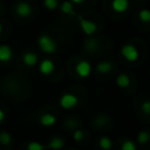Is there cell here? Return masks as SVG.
Returning <instances> with one entry per match:
<instances>
[{
	"mask_svg": "<svg viewBox=\"0 0 150 150\" xmlns=\"http://www.w3.org/2000/svg\"><path fill=\"white\" fill-rule=\"evenodd\" d=\"M38 46L46 54H53V53L56 52V48H57L55 40L52 39L50 36L46 35V34L39 36V39H38Z\"/></svg>",
	"mask_w": 150,
	"mask_h": 150,
	"instance_id": "6da1fadb",
	"label": "cell"
},
{
	"mask_svg": "<svg viewBox=\"0 0 150 150\" xmlns=\"http://www.w3.org/2000/svg\"><path fill=\"white\" fill-rule=\"evenodd\" d=\"M121 54L122 56L127 60V61H130V62H134L138 59L139 56V53H138V49L131 45V43H128V45H124L122 46L121 48Z\"/></svg>",
	"mask_w": 150,
	"mask_h": 150,
	"instance_id": "7a4b0ae2",
	"label": "cell"
},
{
	"mask_svg": "<svg viewBox=\"0 0 150 150\" xmlns=\"http://www.w3.org/2000/svg\"><path fill=\"white\" fill-rule=\"evenodd\" d=\"M77 103H79V98L74 94H70V93L63 94L60 98V105L66 110L75 108L77 105Z\"/></svg>",
	"mask_w": 150,
	"mask_h": 150,
	"instance_id": "3957f363",
	"label": "cell"
},
{
	"mask_svg": "<svg viewBox=\"0 0 150 150\" xmlns=\"http://www.w3.org/2000/svg\"><path fill=\"white\" fill-rule=\"evenodd\" d=\"M79 22H80L81 29L83 30V33H84L86 35H89V36H90V35H93V34L96 33L97 26H96V23H95L94 21L88 20V19H84V18H82V16H79Z\"/></svg>",
	"mask_w": 150,
	"mask_h": 150,
	"instance_id": "277c9868",
	"label": "cell"
},
{
	"mask_svg": "<svg viewBox=\"0 0 150 150\" xmlns=\"http://www.w3.org/2000/svg\"><path fill=\"white\" fill-rule=\"evenodd\" d=\"M75 71H76V74H77L80 77L86 79V77H88V76L91 74V64H90L88 61L82 60V61H80V62L76 63V66H75Z\"/></svg>",
	"mask_w": 150,
	"mask_h": 150,
	"instance_id": "5b68a950",
	"label": "cell"
},
{
	"mask_svg": "<svg viewBox=\"0 0 150 150\" xmlns=\"http://www.w3.org/2000/svg\"><path fill=\"white\" fill-rule=\"evenodd\" d=\"M15 11L16 13L21 16V18H27L32 14V7L28 2L26 1H20L16 4V7H15Z\"/></svg>",
	"mask_w": 150,
	"mask_h": 150,
	"instance_id": "8992f818",
	"label": "cell"
},
{
	"mask_svg": "<svg viewBox=\"0 0 150 150\" xmlns=\"http://www.w3.org/2000/svg\"><path fill=\"white\" fill-rule=\"evenodd\" d=\"M54 69H55V64L49 59L42 60V62L40 63V67H39V70L42 75H50L54 71Z\"/></svg>",
	"mask_w": 150,
	"mask_h": 150,
	"instance_id": "52a82bcc",
	"label": "cell"
},
{
	"mask_svg": "<svg viewBox=\"0 0 150 150\" xmlns=\"http://www.w3.org/2000/svg\"><path fill=\"white\" fill-rule=\"evenodd\" d=\"M129 7V0H112L111 8L117 13H123Z\"/></svg>",
	"mask_w": 150,
	"mask_h": 150,
	"instance_id": "ba28073f",
	"label": "cell"
},
{
	"mask_svg": "<svg viewBox=\"0 0 150 150\" xmlns=\"http://www.w3.org/2000/svg\"><path fill=\"white\" fill-rule=\"evenodd\" d=\"M13 50L8 45H1L0 46V61L1 62H7L12 59Z\"/></svg>",
	"mask_w": 150,
	"mask_h": 150,
	"instance_id": "9c48e42d",
	"label": "cell"
},
{
	"mask_svg": "<svg viewBox=\"0 0 150 150\" xmlns=\"http://www.w3.org/2000/svg\"><path fill=\"white\" fill-rule=\"evenodd\" d=\"M39 121L43 127H52L56 122V117H55V115H53L50 112H46V114H42L40 116Z\"/></svg>",
	"mask_w": 150,
	"mask_h": 150,
	"instance_id": "30bf717a",
	"label": "cell"
},
{
	"mask_svg": "<svg viewBox=\"0 0 150 150\" xmlns=\"http://www.w3.org/2000/svg\"><path fill=\"white\" fill-rule=\"evenodd\" d=\"M63 146H64V141L60 137H53L47 143V148L52 150H61Z\"/></svg>",
	"mask_w": 150,
	"mask_h": 150,
	"instance_id": "8fae6325",
	"label": "cell"
},
{
	"mask_svg": "<svg viewBox=\"0 0 150 150\" xmlns=\"http://www.w3.org/2000/svg\"><path fill=\"white\" fill-rule=\"evenodd\" d=\"M23 63L26 64V66H28V67H33V66H35L36 63H38V61H39V57H38V55L36 54H34V53H25V55H23Z\"/></svg>",
	"mask_w": 150,
	"mask_h": 150,
	"instance_id": "7c38bea8",
	"label": "cell"
},
{
	"mask_svg": "<svg viewBox=\"0 0 150 150\" xmlns=\"http://www.w3.org/2000/svg\"><path fill=\"white\" fill-rule=\"evenodd\" d=\"M112 68H114L112 63L109 62V61H102L96 66V70L100 74H108V73H110L112 70Z\"/></svg>",
	"mask_w": 150,
	"mask_h": 150,
	"instance_id": "4fadbf2b",
	"label": "cell"
},
{
	"mask_svg": "<svg viewBox=\"0 0 150 150\" xmlns=\"http://www.w3.org/2000/svg\"><path fill=\"white\" fill-rule=\"evenodd\" d=\"M116 84H117L120 88H127V87H129V84H130V77H129L127 74L121 73V74H118L117 77H116Z\"/></svg>",
	"mask_w": 150,
	"mask_h": 150,
	"instance_id": "5bb4252c",
	"label": "cell"
},
{
	"mask_svg": "<svg viewBox=\"0 0 150 150\" xmlns=\"http://www.w3.org/2000/svg\"><path fill=\"white\" fill-rule=\"evenodd\" d=\"M98 145L103 150H110L112 148V141L107 136H102L98 141Z\"/></svg>",
	"mask_w": 150,
	"mask_h": 150,
	"instance_id": "9a60e30c",
	"label": "cell"
},
{
	"mask_svg": "<svg viewBox=\"0 0 150 150\" xmlns=\"http://www.w3.org/2000/svg\"><path fill=\"white\" fill-rule=\"evenodd\" d=\"M61 11H62L64 14L75 15V11H74L73 2H71V1H63L62 5H61Z\"/></svg>",
	"mask_w": 150,
	"mask_h": 150,
	"instance_id": "2e32d148",
	"label": "cell"
},
{
	"mask_svg": "<svg viewBox=\"0 0 150 150\" xmlns=\"http://www.w3.org/2000/svg\"><path fill=\"white\" fill-rule=\"evenodd\" d=\"M150 141V132L149 131H145V130H142L138 132L137 135V142L139 144H145Z\"/></svg>",
	"mask_w": 150,
	"mask_h": 150,
	"instance_id": "e0dca14e",
	"label": "cell"
},
{
	"mask_svg": "<svg viewBox=\"0 0 150 150\" xmlns=\"http://www.w3.org/2000/svg\"><path fill=\"white\" fill-rule=\"evenodd\" d=\"M11 142H12V136H11V134L7 132V131H1V132H0V144H2V145H8V144H11Z\"/></svg>",
	"mask_w": 150,
	"mask_h": 150,
	"instance_id": "ac0fdd59",
	"label": "cell"
},
{
	"mask_svg": "<svg viewBox=\"0 0 150 150\" xmlns=\"http://www.w3.org/2000/svg\"><path fill=\"white\" fill-rule=\"evenodd\" d=\"M138 18L143 22H149L150 21V9H146V8L141 9L138 12Z\"/></svg>",
	"mask_w": 150,
	"mask_h": 150,
	"instance_id": "d6986e66",
	"label": "cell"
},
{
	"mask_svg": "<svg viewBox=\"0 0 150 150\" xmlns=\"http://www.w3.org/2000/svg\"><path fill=\"white\" fill-rule=\"evenodd\" d=\"M43 5L47 9L54 11L59 7V1L57 0H43Z\"/></svg>",
	"mask_w": 150,
	"mask_h": 150,
	"instance_id": "ffe728a7",
	"label": "cell"
},
{
	"mask_svg": "<svg viewBox=\"0 0 150 150\" xmlns=\"http://www.w3.org/2000/svg\"><path fill=\"white\" fill-rule=\"evenodd\" d=\"M121 150H137V148H136V144H135L134 141L127 139L125 142H123V144L121 146Z\"/></svg>",
	"mask_w": 150,
	"mask_h": 150,
	"instance_id": "44dd1931",
	"label": "cell"
},
{
	"mask_svg": "<svg viewBox=\"0 0 150 150\" xmlns=\"http://www.w3.org/2000/svg\"><path fill=\"white\" fill-rule=\"evenodd\" d=\"M27 150H45V145H42L40 142L33 141V142H29L28 143Z\"/></svg>",
	"mask_w": 150,
	"mask_h": 150,
	"instance_id": "7402d4cb",
	"label": "cell"
},
{
	"mask_svg": "<svg viewBox=\"0 0 150 150\" xmlns=\"http://www.w3.org/2000/svg\"><path fill=\"white\" fill-rule=\"evenodd\" d=\"M73 138H74V141H76V142H81V141L84 138V132H83L81 129H77V130H75L74 134H73Z\"/></svg>",
	"mask_w": 150,
	"mask_h": 150,
	"instance_id": "603a6c76",
	"label": "cell"
},
{
	"mask_svg": "<svg viewBox=\"0 0 150 150\" xmlns=\"http://www.w3.org/2000/svg\"><path fill=\"white\" fill-rule=\"evenodd\" d=\"M141 108H142V111H143L144 114L150 115V101H145V102H143L142 105H141Z\"/></svg>",
	"mask_w": 150,
	"mask_h": 150,
	"instance_id": "cb8c5ba5",
	"label": "cell"
},
{
	"mask_svg": "<svg viewBox=\"0 0 150 150\" xmlns=\"http://www.w3.org/2000/svg\"><path fill=\"white\" fill-rule=\"evenodd\" d=\"M84 46H86V48H89L91 50V49H94V48L97 47V42L95 40H88V41H86Z\"/></svg>",
	"mask_w": 150,
	"mask_h": 150,
	"instance_id": "d4e9b609",
	"label": "cell"
},
{
	"mask_svg": "<svg viewBox=\"0 0 150 150\" xmlns=\"http://www.w3.org/2000/svg\"><path fill=\"white\" fill-rule=\"evenodd\" d=\"M4 118H5V112L2 109H0V123L4 121Z\"/></svg>",
	"mask_w": 150,
	"mask_h": 150,
	"instance_id": "484cf974",
	"label": "cell"
},
{
	"mask_svg": "<svg viewBox=\"0 0 150 150\" xmlns=\"http://www.w3.org/2000/svg\"><path fill=\"white\" fill-rule=\"evenodd\" d=\"M73 4H82L84 0H70Z\"/></svg>",
	"mask_w": 150,
	"mask_h": 150,
	"instance_id": "4316f807",
	"label": "cell"
},
{
	"mask_svg": "<svg viewBox=\"0 0 150 150\" xmlns=\"http://www.w3.org/2000/svg\"><path fill=\"white\" fill-rule=\"evenodd\" d=\"M1 32H2V26H1V23H0V34H1Z\"/></svg>",
	"mask_w": 150,
	"mask_h": 150,
	"instance_id": "83f0119b",
	"label": "cell"
},
{
	"mask_svg": "<svg viewBox=\"0 0 150 150\" xmlns=\"http://www.w3.org/2000/svg\"><path fill=\"white\" fill-rule=\"evenodd\" d=\"M0 12H1V5H0Z\"/></svg>",
	"mask_w": 150,
	"mask_h": 150,
	"instance_id": "f1b7e54d",
	"label": "cell"
}]
</instances>
